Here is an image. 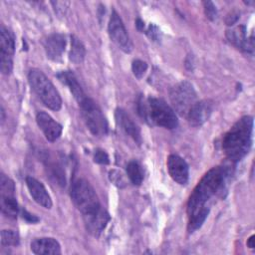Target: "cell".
<instances>
[{
    "label": "cell",
    "instance_id": "6da1fadb",
    "mask_svg": "<svg viewBox=\"0 0 255 255\" xmlns=\"http://www.w3.org/2000/svg\"><path fill=\"white\" fill-rule=\"evenodd\" d=\"M230 174L229 166H214L210 168L194 187L187 201L188 216L206 207V202L222 189Z\"/></svg>",
    "mask_w": 255,
    "mask_h": 255
},
{
    "label": "cell",
    "instance_id": "7a4b0ae2",
    "mask_svg": "<svg viewBox=\"0 0 255 255\" xmlns=\"http://www.w3.org/2000/svg\"><path fill=\"white\" fill-rule=\"evenodd\" d=\"M253 118L242 117L225 133L222 139V149L232 162L241 160L250 150L252 144Z\"/></svg>",
    "mask_w": 255,
    "mask_h": 255
},
{
    "label": "cell",
    "instance_id": "3957f363",
    "mask_svg": "<svg viewBox=\"0 0 255 255\" xmlns=\"http://www.w3.org/2000/svg\"><path fill=\"white\" fill-rule=\"evenodd\" d=\"M137 111L145 122L164 128L173 129L178 125L175 112L162 99L150 97L144 102L142 98H139Z\"/></svg>",
    "mask_w": 255,
    "mask_h": 255
},
{
    "label": "cell",
    "instance_id": "277c9868",
    "mask_svg": "<svg viewBox=\"0 0 255 255\" xmlns=\"http://www.w3.org/2000/svg\"><path fill=\"white\" fill-rule=\"evenodd\" d=\"M28 82L32 90L46 107L53 111H59L61 109L62 99L60 94L42 71L38 69L30 70L28 73Z\"/></svg>",
    "mask_w": 255,
    "mask_h": 255
},
{
    "label": "cell",
    "instance_id": "5b68a950",
    "mask_svg": "<svg viewBox=\"0 0 255 255\" xmlns=\"http://www.w3.org/2000/svg\"><path fill=\"white\" fill-rule=\"evenodd\" d=\"M71 198L82 215L91 213L102 207L94 187L84 178H79L73 182L71 186Z\"/></svg>",
    "mask_w": 255,
    "mask_h": 255
},
{
    "label": "cell",
    "instance_id": "8992f818",
    "mask_svg": "<svg viewBox=\"0 0 255 255\" xmlns=\"http://www.w3.org/2000/svg\"><path fill=\"white\" fill-rule=\"evenodd\" d=\"M81 114L89 130L95 136H104L108 132V122L96 102L86 97L79 103Z\"/></svg>",
    "mask_w": 255,
    "mask_h": 255
},
{
    "label": "cell",
    "instance_id": "52a82bcc",
    "mask_svg": "<svg viewBox=\"0 0 255 255\" xmlns=\"http://www.w3.org/2000/svg\"><path fill=\"white\" fill-rule=\"evenodd\" d=\"M169 99L174 110L180 115H187L190 108L196 102L197 96L193 86L184 81L173 86L169 91Z\"/></svg>",
    "mask_w": 255,
    "mask_h": 255
},
{
    "label": "cell",
    "instance_id": "ba28073f",
    "mask_svg": "<svg viewBox=\"0 0 255 255\" xmlns=\"http://www.w3.org/2000/svg\"><path fill=\"white\" fill-rule=\"evenodd\" d=\"M108 32L111 40L125 53H130L132 51V43L128 34V31L120 17V15L114 10L110 17Z\"/></svg>",
    "mask_w": 255,
    "mask_h": 255
},
{
    "label": "cell",
    "instance_id": "9c48e42d",
    "mask_svg": "<svg viewBox=\"0 0 255 255\" xmlns=\"http://www.w3.org/2000/svg\"><path fill=\"white\" fill-rule=\"evenodd\" d=\"M15 51V37L12 31L1 26L0 31V70L9 75L13 70V55Z\"/></svg>",
    "mask_w": 255,
    "mask_h": 255
},
{
    "label": "cell",
    "instance_id": "30bf717a",
    "mask_svg": "<svg viewBox=\"0 0 255 255\" xmlns=\"http://www.w3.org/2000/svg\"><path fill=\"white\" fill-rule=\"evenodd\" d=\"M83 220L87 231L97 237L104 231L109 223L110 215L103 207H100L91 213L84 214Z\"/></svg>",
    "mask_w": 255,
    "mask_h": 255
},
{
    "label": "cell",
    "instance_id": "8fae6325",
    "mask_svg": "<svg viewBox=\"0 0 255 255\" xmlns=\"http://www.w3.org/2000/svg\"><path fill=\"white\" fill-rule=\"evenodd\" d=\"M36 122L49 141H55L60 137L63 128L49 114L43 111L38 112L36 115Z\"/></svg>",
    "mask_w": 255,
    "mask_h": 255
},
{
    "label": "cell",
    "instance_id": "7c38bea8",
    "mask_svg": "<svg viewBox=\"0 0 255 255\" xmlns=\"http://www.w3.org/2000/svg\"><path fill=\"white\" fill-rule=\"evenodd\" d=\"M167 170L170 177L179 184L188 181L189 170L186 161L177 154H170L167 157Z\"/></svg>",
    "mask_w": 255,
    "mask_h": 255
},
{
    "label": "cell",
    "instance_id": "4fadbf2b",
    "mask_svg": "<svg viewBox=\"0 0 255 255\" xmlns=\"http://www.w3.org/2000/svg\"><path fill=\"white\" fill-rule=\"evenodd\" d=\"M212 113V105L208 101L195 102L188 111L186 118L188 123L193 127H200L208 121Z\"/></svg>",
    "mask_w": 255,
    "mask_h": 255
},
{
    "label": "cell",
    "instance_id": "5bb4252c",
    "mask_svg": "<svg viewBox=\"0 0 255 255\" xmlns=\"http://www.w3.org/2000/svg\"><path fill=\"white\" fill-rule=\"evenodd\" d=\"M66 39L65 36L59 33H54L48 36L44 41V48L47 57L55 62L61 61L65 52Z\"/></svg>",
    "mask_w": 255,
    "mask_h": 255
},
{
    "label": "cell",
    "instance_id": "9a60e30c",
    "mask_svg": "<svg viewBox=\"0 0 255 255\" xmlns=\"http://www.w3.org/2000/svg\"><path fill=\"white\" fill-rule=\"evenodd\" d=\"M26 184L31 196L39 205L47 209H50L52 207L53 203H52L51 196L41 181H39L38 179L32 176H27Z\"/></svg>",
    "mask_w": 255,
    "mask_h": 255
},
{
    "label": "cell",
    "instance_id": "2e32d148",
    "mask_svg": "<svg viewBox=\"0 0 255 255\" xmlns=\"http://www.w3.org/2000/svg\"><path fill=\"white\" fill-rule=\"evenodd\" d=\"M226 38L232 45H234L238 49H241L247 53L253 52V36H251L250 38L246 37V30L244 25H240L238 27L227 30Z\"/></svg>",
    "mask_w": 255,
    "mask_h": 255
},
{
    "label": "cell",
    "instance_id": "e0dca14e",
    "mask_svg": "<svg viewBox=\"0 0 255 255\" xmlns=\"http://www.w3.org/2000/svg\"><path fill=\"white\" fill-rule=\"evenodd\" d=\"M116 122L118 126L125 131L126 134L130 136L137 144L141 143L140 129L137 125L130 119V117L122 109H117L115 113Z\"/></svg>",
    "mask_w": 255,
    "mask_h": 255
},
{
    "label": "cell",
    "instance_id": "ac0fdd59",
    "mask_svg": "<svg viewBox=\"0 0 255 255\" xmlns=\"http://www.w3.org/2000/svg\"><path fill=\"white\" fill-rule=\"evenodd\" d=\"M31 250L37 255L46 254H61V246L59 242L52 237L35 238L30 244Z\"/></svg>",
    "mask_w": 255,
    "mask_h": 255
},
{
    "label": "cell",
    "instance_id": "d6986e66",
    "mask_svg": "<svg viewBox=\"0 0 255 255\" xmlns=\"http://www.w3.org/2000/svg\"><path fill=\"white\" fill-rule=\"evenodd\" d=\"M57 77L63 84L68 86V88L70 89L71 93L73 94L74 98L78 103L82 102L86 98V95L81 85L79 84L77 77L72 71H62L57 75Z\"/></svg>",
    "mask_w": 255,
    "mask_h": 255
},
{
    "label": "cell",
    "instance_id": "ffe728a7",
    "mask_svg": "<svg viewBox=\"0 0 255 255\" xmlns=\"http://www.w3.org/2000/svg\"><path fill=\"white\" fill-rule=\"evenodd\" d=\"M0 207L2 213L9 218H16L21 210L18 206L15 195L10 194H0Z\"/></svg>",
    "mask_w": 255,
    "mask_h": 255
},
{
    "label": "cell",
    "instance_id": "44dd1931",
    "mask_svg": "<svg viewBox=\"0 0 255 255\" xmlns=\"http://www.w3.org/2000/svg\"><path fill=\"white\" fill-rule=\"evenodd\" d=\"M86 56V49L82 41L75 35L71 36V49L69 59L75 64H80L84 61Z\"/></svg>",
    "mask_w": 255,
    "mask_h": 255
},
{
    "label": "cell",
    "instance_id": "7402d4cb",
    "mask_svg": "<svg viewBox=\"0 0 255 255\" xmlns=\"http://www.w3.org/2000/svg\"><path fill=\"white\" fill-rule=\"evenodd\" d=\"M209 213V208L204 207L194 214L188 216V225H187V230L189 233L194 232L198 228L201 227V225L204 223L205 219L207 218Z\"/></svg>",
    "mask_w": 255,
    "mask_h": 255
},
{
    "label": "cell",
    "instance_id": "603a6c76",
    "mask_svg": "<svg viewBox=\"0 0 255 255\" xmlns=\"http://www.w3.org/2000/svg\"><path fill=\"white\" fill-rule=\"evenodd\" d=\"M127 174L132 184H134V185L141 184V182L143 180V171H142L140 164L137 161L131 160L128 163Z\"/></svg>",
    "mask_w": 255,
    "mask_h": 255
},
{
    "label": "cell",
    "instance_id": "cb8c5ba5",
    "mask_svg": "<svg viewBox=\"0 0 255 255\" xmlns=\"http://www.w3.org/2000/svg\"><path fill=\"white\" fill-rule=\"evenodd\" d=\"M2 246H17L19 244V235L16 231L4 229L1 231Z\"/></svg>",
    "mask_w": 255,
    "mask_h": 255
},
{
    "label": "cell",
    "instance_id": "d4e9b609",
    "mask_svg": "<svg viewBox=\"0 0 255 255\" xmlns=\"http://www.w3.org/2000/svg\"><path fill=\"white\" fill-rule=\"evenodd\" d=\"M0 194L15 195V184L13 180L4 173H1L0 176Z\"/></svg>",
    "mask_w": 255,
    "mask_h": 255
},
{
    "label": "cell",
    "instance_id": "484cf974",
    "mask_svg": "<svg viewBox=\"0 0 255 255\" xmlns=\"http://www.w3.org/2000/svg\"><path fill=\"white\" fill-rule=\"evenodd\" d=\"M147 70V64L141 60H134L131 64V71L137 79H141Z\"/></svg>",
    "mask_w": 255,
    "mask_h": 255
},
{
    "label": "cell",
    "instance_id": "4316f807",
    "mask_svg": "<svg viewBox=\"0 0 255 255\" xmlns=\"http://www.w3.org/2000/svg\"><path fill=\"white\" fill-rule=\"evenodd\" d=\"M203 8H204L205 16L210 21H214V20L217 19L218 13H217V9H216L215 5L213 4V2H211V1H204L203 2Z\"/></svg>",
    "mask_w": 255,
    "mask_h": 255
},
{
    "label": "cell",
    "instance_id": "83f0119b",
    "mask_svg": "<svg viewBox=\"0 0 255 255\" xmlns=\"http://www.w3.org/2000/svg\"><path fill=\"white\" fill-rule=\"evenodd\" d=\"M94 161L99 163V164H109L110 162V158L108 153L101 148L96 149L95 154H94Z\"/></svg>",
    "mask_w": 255,
    "mask_h": 255
},
{
    "label": "cell",
    "instance_id": "f1b7e54d",
    "mask_svg": "<svg viewBox=\"0 0 255 255\" xmlns=\"http://www.w3.org/2000/svg\"><path fill=\"white\" fill-rule=\"evenodd\" d=\"M146 35L148 36V38L152 41H159L160 40V31L159 29L153 25V24H150L148 26V28L146 29Z\"/></svg>",
    "mask_w": 255,
    "mask_h": 255
},
{
    "label": "cell",
    "instance_id": "f546056e",
    "mask_svg": "<svg viewBox=\"0 0 255 255\" xmlns=\"http://www.w3.org/2000/svg\"><path fill=\"white\" fill-rule=\"evenodd\" d=\"M20 214L22 215L23 219H25V220H26L27 222H29V223H36V222L39 221V218H38L36 215H34V214L28 212V211L25 210V209H21V210H20Z\"/></svg>",
    "mask_w": 255,
    "mask_h": 255
},
{
    "label": "cell",
    "instance_id": "4dcf8cb0",
    "mask_svg": "<svg viewBox=\"0 0 255 255\" xmlns=\"http://www.w3.org/2000/svg\"><path fill=\"white\" fill-rule=\"evenodd\" d=\"M238 19H239V14H238V13H234V12H232L231 14L227 15L225 22H226V24H227V25L231 26V25L235 24V23L237 22V20H238Z\"/></svg>",
    "mask_w": 255,
    "mask_h": 255
},
{
    "label": "cell",
    "instance_id": "1f68e13d",
    "mask_svg": "<svg viewBox=\"0 0 255 255\" xmlns=\"http://www.w3.org/2000/svg\"><path fill=\"white\" fill-rule=\"evenodd\" d=\"M122 174L121 173H119V172H117L116 170H112V171H110V178H111V180L113 181V182H115L116 184H118V185H120L121 183H123V181L121 180V176Z\"/></svg>",
    "mask_w": 255,
    "mask_h": 255
},
{
    "label": "cell",
    "instance_id": "d6a6232c",
    "mask_svg": "<svg viewBox=\"0 0 255 255\" xmlns=\"http://www.w3.org/2000/svg\"><path fill=\"white\" fill-rule=\"evenodd\" d=\"M135 26H136L137 30L143 31V29H144V22H143L141 19L137 18V19L135 20Z\"/></svg>",
    "mask_w": 255,
    "mask_h": 255
},
{
    "label": "cell",
    "instance_id": "836d02e7",
    "mask_svg": "<svg viewBox=\"0 0 255 255\" xmlns=\"http://www.w3.org/2000/svg\"><path fill=\"white\" fill-rule=\"evenodd\" d=\"M247 246L251 249L254 248V235L250 236L248 239H247Z\"/></svg>",
    "mask_w": 255,
    "mask_h": 255
}]
</instances>
